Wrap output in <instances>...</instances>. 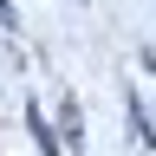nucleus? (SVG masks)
<instances>
[{
    "mask_svg": "<svg viewBox=\"0 0 156 156\" xmlns=\"http://www.w3.org/2000/svg\"><path fill=\"white\" fill-rule=\"evenodd\" d=\"M0 20H7V26H13V7H7V0H0Z\"/></svg>",
    "mask_w": 156,
    "mask_h": 156,
    "instance_id": "nucleus-1",
    "label": "nucleus"
}]
</instances>
